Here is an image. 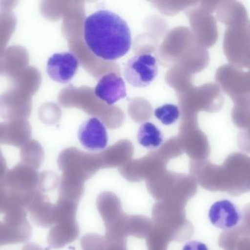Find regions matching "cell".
Returning <instances> with one entry per match:
<instances>
[{"instance_id":"obj_34","label":"cell","mask_w":250,"mask_h":250,"mask_svg":"<svg viewBox=\"0 0 250 250\" xmlns=\"http://www.w3.org/2000/svg\"><path fill=\"white\" fill-rule=\"evenodd\" d=\"M22 250H43L39 245L35 243H28L22 248Z\"/></svg>"},{"instance_id":"obj_17","label":"cell","mask_w":250,"mask_h":250,"mask_svg":"<svg viewBox=\"0 0 250 250\" xmlns=\"http://www.w3.org/2000/svg\"><path fill=\"white\" fill-rule=\"evenodd\" d=\"M97 208L104 220L105 228L115 224L124 215L120 198L110 192H104L97 199Z\"/></svg>"},{"instance_id":"obj_28","label":"cell","mask_w":250,"mask_h":250,"mask_svg":"<svg viewBox=\"0 0 250 250\" xmlns=\"http://www.w3.org/2000/svg\"><path fill=\"white\" fill-rule=\"evenodd\" d=\"M59 183V178L55 173L50 171L40 173L38 190L42 193L54 190L58 186Z\"/></svg>"},{"instance_id":"obj_15","label":"cell","mask_w":250,"mask_h":250,"mask_svg":"<svg viewBox=\"0 0 250 250\" xmlns=\"http://www.w3.org/2000/svg\"><path fill=\"white\" fill-rule=\"evenodd\" d=\"M29 62L26 48L21 45L8 47L0 58V75H7L10 78L27 67Z\"/></svg>"},{"instance_id":"obj_19","label":"cell","mask_w":250,"mask_h":250,"mask_svg":"<svg viewBox=\"0 0 250 250\" xmlns=\"http://www.w3.org/2000/svg\"><path fill=\"white\" fill-rule=\"evenodd\" d=\"M32 127L26 120L4 123V135L1 144L22 148L31 140Z\"/></svg>"},{"instance_id":"obj_7","label":"cell","mask_w":250,"mask_h":250,"mask_svg":"<svg viewBox=\"0 0 250 250\" xmlns=\"http://www.w3.org/2000/svg\"><path fill=\"white\" fill-rule=\"evenodd\" d=\"M26 208L11 206L3 218L5 229L6 245L27 242L32 236V227L27 220Z\"/></svg>"},{"instance_id":"obj_31","label":"cell","mask_w":250,"mask_h":250,"mask_svg":"<svg viewBox=\"0 0 250 250\" xmlns=\"http://www.w3.org/2000/svg\"><path fill=\"white\" fill-rule=\"evenodd\" d=\"M105 250H127L126 249V241H117V242L106 241V247H105Z\"/></svg>"},{"instance_id":"obj_13","label":"cell","mask_w":250,"mask_h":250,"mask_svg":"<svg viewBox=\"0 0 250 250\" xmlns=\"http://www.w3.org/2000/svg\"><path fill=\"white\" fill-rule=\"evenodd\" d=\"M95 94L108 105H113L126 97L124 79L114 72L107 73L101 78L95 87Z\"/></svg>"},{"instance_id":"obj_9","label":"cell","mask_w":250,"mask_h":250,"mask_svg":"<svg viewBox=\"0 0 250 250\" xmlns=\"http://www.w3.org/2000/svg\"><path fill=\"white\" fill-rule=\"evenodd\" d=\"M78 138L83 148L91 151H103L108 145L106 128L97 117L87 119L81 125Z\"/></svg>"},{"instance_id":"obj_23","label":"cell","mask_w":250,"mask_h":250,"mask_svg":"<svg viewBox=\"0 0 250 250\" xmlns=\"http://www.w3.org/2000/svg\"><path fill=\"white\" fill-rule=\"evenodd\" d=\"M21 162L38 170L43 161L44 153L41 145L37 141L32 140L25 144L20 152Z\"/></svg>"},{"instance_id":"obj_8","label":"cell","mask_w":250,"mask_h":250,"mask_svg":"<svg viewBox=\"0 0 250 250\" xmlns=\"http://www.w3.org/2000/svg\"><path fill=\"white\" fill-rule=\"evenodd\" d=\"M32 96L10 88L0 95V116L7 121L27 120L32 113Z\"/></svg>"},{"instance_id":"obj_30","label":"cell","mask_w":250,"mask_h":250,"mask_svg":"<svg viewBox=\"0 0 250 250\" xmlns=\"http://www.w3.org/2000/svg\"><path fill=\"white\" fill-rule=\"evenodd\" d=\"M9 208V197L4 182L0 183V214H5Z\"/></svg>"},{"instance_id":"obj_32","label":"cell","mask_w":250,"mask_h":250,"mask_svg":"<svg viewBox=\"0 0 250 250\" xmlns=\"http://www.w3.org/2000/svg\"><path fill=\"white\" fill-rule=\"evenodd\" d=\"M182 250H208L207 245L202 242L192 241L185 245Z\"/></svg>"},{"instance_id":"obj_20","label":"cell","mask_w":250,"mask_h":250,"mask_svg":"<svg viewBox=\"0 0 250 250\" xmlns=\"http://www.w3.org/2000/svg\"><path fill=\"white\" fill-rule=\"evenodd\" d=\"M10 79L12 88L32 97L39 88L41 77L38 70L32 66H27Z\"/></svg>"},{"instance_id":"obj_5","label":"cell","mask_w":250,"mask_h":250,"mask_svg":"<svg viewBox=\"0 0 250 250\" xmlns=\"http://www.w3.org/2000/svg\"><path fill=\"white\" fill-rule=\"evenodd\" d=\"M158 65L155 57L149 54H140L128 60L124 75L128 83L135 88L148 86L157 76Z\"/></svg>"},{"instance_id":"obj_2","label":"cell","mask_w":250,"mask_h":250,"mask_svg":"<svg viewBox=\"0 0 250 250\" xmlns=\"http://www.w3.org/2000/svg\"><path fill=\"white\" fill-rule=\"evenodd\" d=\"M40 173L38 170L20 162L9 170L4 184L9 197V208L21 206L26 208L38 190Z\"/></svg>"},{"instance_id":"obj_26","label":"cell","mask_w":250,"mask_h":250,"mask_svg":"<svg viewBox=\"0 0 250 250\" xmlns=\"http://www.w3.org/2000/svg\"><path fill=\"white\" fill-rule=\"evenodd\" d=\"M154 115L164 125L173 124L180 117V111L179 107L174 104H164L162 107L156 109Z\"/></svg>"},{"instance_id":"obj_16","label":"cell","mask_w":250,"mask_h":250,"mask_svg":"<svg viewBox=\"0 0 250 250\" xmlns=\"http://www.w3.org/2000/svg\"><path fill=\"white\" fill-rule=\"evenodd\" d=\"M79 236V224L76 220H62L50 230L48 245L53 249H60L76 241Z\"/></svg>"},{"instance_id":"obj_22","label":"cell","mask_w":250,"mask_h":250,"mask_svg":"<svg viewBox=\"0 0 250 250\" xmlns=\"http://www.w3.org/2000/svg\"><path fill=\"white\" fill-rule=\"evenodd\" d=\"M16 18L12 10L0 8V58L16 30Z\"/></svg>"},{"instance_id":"obj_6","label":"cell","mask_w":250,"mask_h":250,"mask_svg":"<svg viewBox=\"0 0 250 250\" xmlns=\"http://www.w3.org/2000/svg\"><path fill=\"white\" fill-rule=\"evenodd\" d=\"M216 79L233 101L250 95V70L245 71L231 64L224 65L217 70Z\"/></svg>"},{"instance_id":"obj_12","label":"cell","mask_w":250,"mask_h":250,"mask_svg":"<svg viewBox=\"0 0 250 250\" xmlns=\"http://www.w3.org/2000/svg\"><path fill=\"white\" fill-rule=\"evenodd\" d=\"M154 223L145 216H128L125 214L121 220L114 226L112 232L124 239L129 236L146 239L152 231Z\"/></svg>"},{"instance_id":"obj_35","label":"cell","mask_w":250,"mask_h":250,"mask_svg":"<svg viewBox=\"0 0 250 250\" xmlns=\"http://www.w3.org/2000/svg\"><path fill=\"white\" fill-rule=\"evenodd\" d=\"M4 123H0V143L4 135Z\"/></svg>"},{"instance_id":"obj_24","label":"cell","mask_w":250,"mask_h":250,"mask_svg":"<svg viewBox=\"0 0 250 250\" xmlns=\"http://www.w3.org/2000/svg\"><path fill=\"white\" fill-rule=\"evenodd\" d=\"M234 106L231 116L233 123L242 130L250 126V95H245L233 101Z\"/></svg>"},{"instance_id":"obj_18","label":"cell","mask_w":250,"mask_h":250,"mask_svg":"<svg viewBox=\"0 0 250 250\" xmlns=\"http://www.w3.org/2000/svg\"><path fill=\"white\" fill-rule=\"evenodd\" d=\"M217 18L228 27L245 26L249 23L243 4L236 1H222L217 5Z\"/></svg>"},{"instance_id":"obj_14","label":"cell","mask_w":250,"mask_h":250,"mask_svg":"<svg viewBox=\"0 0 250 250\" xmlns=\"http://www.w3.org/2000/svg\"><path fill=\"white\" fill-rule=\"evenodd\" d=\"M208 218L213 226L222 230L236 227L240 220V214L236 205L230 201H217L211 205Z\"/></svg>"},{"instance_id":"obj_29","label":"cell","mask_w":250,"mask_h":250,"mask_svg":"<svg viewBox=\"0 0 250 250\" xmlns=\"http://www.w3.org/2000/svg\"><path fill=\"white\" fill-rule=\"evenodd\" d=\"M238 143L242 151L250 153V126L241 131L238 136Z\"/></svg>"},{"instance_id":"obj_3","label":"cell","mask_w":250,"mask_h":250,"mask_svg":"<svg viewBox=\"0 0 250 250\" xmlns=\"http://www.w3.org/2000/svg\"><path fill=\"white\" fill-rule=\"evenodd\" d=\"M153 223L166 232L172 242H183L192 236L193 228L185 217V207L167 202L153 206Z\"/></svg>"},{"instance_id":"obj_36","label":"cell","mask_w":250,"mask_h":250,"mask_svg":"<svg viewBox=\"0 0 250 250\" xmlns=\"http://www.w3.org/2000/svg\"><path fill=\"white\" fill-rule=\"evenodd\" d=\"M2 222H0V247L1 246V242H2Z\"/></svg>"},{"instance_id":"obj_33","label":"cell","mask_w":250,"mask_h":250,"mask_svg":"<svg viewBox=\"0 0 250 250\" xmlns=\"http://www.w3.org/2000/svg\"><path fill=\"white\" fill-rule=\"evenodd\" d=\"M8 171L5 159L3 157L2 153L0 149V183H2L4 182L6 175Z\"/></svg>"},{"instance_id":"obj_10","label":"cell","mask_w":250,"mask_h":250,"mask_svg":"<svg viewBox=\"0 0 250 250\" xmlns=\"http://www.w3.org/2000/svg\"><path fill=\"white\" fill-rule=\"evenodd\" d=\"M79 66V60L73 53H57L48 59L47 73L55 82L67 84L74 77Z\"/></svg>"},{"instance_id":"obj_4","label":"cell","mask_w":250,"mask_h":250,"mask_svg":"<svg viewBox=\"0 0 250 250\" xmlns=\"http://www.w3.org/2000/svg\"><path fill=\"white\" fill-rule=\"evenodd\" d=\"M223 50L230 64L250 70V21L245 26L227 28Z\"/></svg>"},{"instance_id":"obj_11","label":"cell","mask_w":250,"mask_h":250,"mask_svg":"<svg viewBox=\"0 0 250 250\" xmlns=\"http://www.w3.org/2000/svg\"><path fill=\"white\" fill-rule=\"evenodd\" d=\"M26 210L32 223L38 227H51L57 223L56 205L50 202L47 195L38 190L31 200Z\"/></svg>"},{"instance_id":"obj_27","label":"cell","mask_w":250,"mask_h":250,"mask_svg":"<svg viewBox=\"0 0 250 250\" xmlns=\"http://www.w3.org/2000/svg\"><path fill=\"white\" fill-rule=\"evenodd\" d=\"M81 245L83 250H105L106 240L101 235L89 233L82 238Z\"/></svg>"},{"instance_id":"obj_25","label":"cell","mask_w":250,"mask_h":250,"mask_svg":"<svg viewBox=\"0 0 250 250\" xmlns=\"http://www.w3.org/2000/svg\"><path fill=\"white\" fill-rule=\"evenodd\" d=\"M170 242H172L171 239L167 233L154 226L152 231L146 238L148 250H167Z\"/></svg>"},{"instance_id":"obj_1","label":"cell","mask_w":250,"mask_h":250,"mask_svg":"<svg viewBox=\"0 0 250 250\" xmlns=\"http://www.w3.org/2000/svg\"><path fill=\"white\" fill-rule=\"evenodd\" d=\"M83 38L90 51L105 61H114L124 57L132 45L127 23L108 10H97L86 18Z\"/></svg>"},{"instance_id":"obj_21","label":"cell","mask_w":250,"mask_h":250,"mask_svg":"<svg viewBox=\"0 0 250 250\" xmlns=\"http://www.w3.org/2000/svg\"><path fill=\"white\" fill-rule=\"evenodd\" d=\"M137 139L141 146L148 149H156L163 143L161 131L152 123L146 122L141 125L137 135Z\"/></svg>"}]
</instances>
